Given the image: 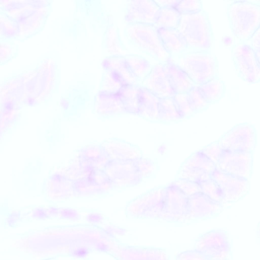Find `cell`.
Segmentation results:
<instances>
[{"label":"cell","mask_w":260,"mask_h":260,"mask_svg":"<svg viewBox=\"0 0 260 260\" xmlns=\"http://www.w3.org/2000/svg\"><path fill=\"white\" fill-rule=\"evenodd\" d=\"M227 12L232 32L238 41H247L260 28L259 1H233Z\"/></svg>","instance_id":"obj_1"},{"label":"cell","mask_w":260,"mask_h":260,"mask_svg":"<svg viewBox=\"0 0 260 260\" xmlns=\"http://www.w3.org/2000/svg\"><path fill=\"white\" fill-rule=\"evenodd\" d=\"M253 48L255 52H259L260 28L253 36L246 41Z\"/></svg>","instance_id":"obj_2"},{"label":"cell","mask_w":260,"mask_h":260,"mask_svg":"<svg viewBox=\"0 0 260 260\" xmlns=\"http://www.w3.org/2000/svg\"><path fill=\"white\" fill-rule=\"evenodd\" d=\"M221 41L223 44L226 46L232 47L234 44L233 40L232 37L229 35H226L222 36Z\"/></svg>","instance_id":"obj_3"}]
</instances>
